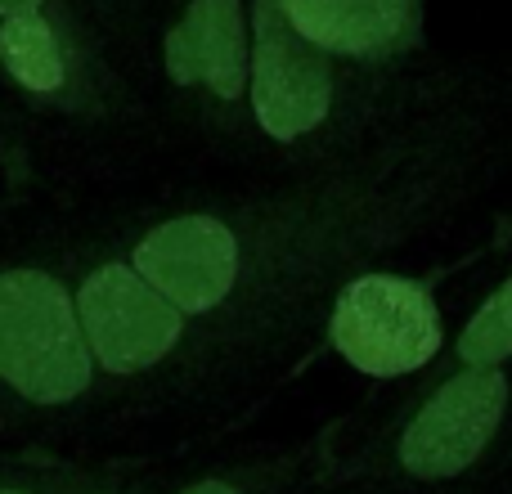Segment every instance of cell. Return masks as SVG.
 Instances as JSON below:
<instances>
[{"label":"cell","instance_id":"6da1fadb","mask_svg":"<svg viewBox=\"0 0 512 494\" xmlns=\"http://www.w3.org/2000/svg\"><path fill=\"white\" fill-rule=\"evenodd\" d=\"M472 117L391 122L337 158L301 162L252 189L180 194L72 239L126 261L207 337L225 387L328 310L373 256L436 230L472 203L499 158Z\"/></svg>","mask_w":512,"mask_h":494},{"label":"cell","instance_id":"7a4b0ae2","mask_svg":"<svg viewBox=\"0 0 512 494\" xmlns=\"http://www.w3.org/2000/svg\"><path fill=\"white\" fill-rule=\"evenodd\" d=\"M104 414L72 288L45 252L0 256V445H41Z\"/></svg>","mask_w":512,"mask_h":494},{"label":"cell","instance_id":"3957f363","mask_svg":"<svg viewBox=\"0 0 512 494\" xmlns=\"http://www.w3.org/2000/svg\"><path fill=\"white\" fill-rule=\"evenodd\" d=\"M508 432L512 364L427 373L423 387L364 450L337 454L328 486H378L405 494L463 490L504 454Z\"/></svg>","mask_w":512,"mask_h":494},{"label":"cell","instance_id":"277c9868","mask_svg":"<svg viewBox=\"0 0 512 494\" xmlns=\"http://www.w3.org/2000/svg\"><path fill=\"white\" fill-rule=\"evenodd\" d=\"M252 81L248 126L256 149L288 153L292 167L364 144L369 135L355 122V90L342 81L337 59L292 32L279 0H252Z\"/></svg>","mask_w":512,"mask_h":494},{"label":"cell","instance_id":"5b68a950","mask_svg":"<svg viewBox=\"0 0 512 494\" xmlns=\"http://www.w3.org/2000/svg\"><path fill=\"white\" fill-rule=\"evenodd\" d=\"M324 346L373 382L432 373L445 355V315L427 279L400 270H364L333 292L324 310Z\"/></svg>","mask_w":512,"mask_h":494},{"label":"cell","instance_id":"8992f818","mask_svg":"<svg viewBox=\"0 0 512 494\" xmlns=\"http://www.w3.org/2000/svg\"><path fill=\"white\" fill-rule=\"evenodd\" d=\"M162 77L212 135L252 140V23L243 0H189L162 36Z\"/></svg>","mask_w":512,"mask_h":494},{"label":"cell","instance_id":"52a82bcc","mask_svg":"<svg viewBox=\"0 0 512 494\" xmlns=\"http://www.w3.org/2000/svg\"><path fill=\"white\" fill-rule=\"evenodd\" d=\"M279 9L337 63L382 68L423 45V0H279Z\"/></svg>","mask_w":512,"mask_h":494},{"label":"cell","instance_id":"ba28073f","mask_svg":"<svg viewBox=\"0 0 512 494\" xmlns=\"http://www.w3.org/2000/svg\"><path fill=\"white\" fill-rule=\"evenodd\" d=\"M171 477L149 459H77L45 445L0 450V494H162Z\"/></svg>","mask_w":512,"mask_h":494},{"label":"cell","instance_id":"9c48e42d","mask_svg":"<svg viewBox=\"0 0 512 494\" xmlns=\"http://www.w3.org/2000/svg\"><path fill=\"white\" fill-rule=\"evenodd\" d=\"M342 427L346 423H333L297 445L243 454V459L207 468L189 481H176V486H167L162 494H301L306 486H328L333 463L342 454L337 450Z\"/></svg>","mask_w":512,"mask_h":494},{"label":"cell","instance_id":"30bf717a","mask_svg":"<svg viewBox=\"0 0 512 494\" xmlns=\"http://www.w3.org/2000/svg\"><path fill=\"white\" fill-rule=\"evenodd\" d=\"M512 364V274L495 283L486 297L477 301L445 355L432 364V373L450 369H508Z\"/></svg>","mask_w":512,"mask_h":494},{"label":"cell","instance_id":"8fae6325","mask_svg":"<svg viewBox=\"0 0 512 494\" xmlns=\"http://www.w3.org/2000/svg\"><path fill=\"white\" fill-rule=\"evenodd\" d=\"M0 176H5V189H9L14 198H23L27 185H32V176H36L27 131L5 113V108H0Z\"/></svg>","mask_w":512,"mask_h":494},{"label":"cell","instance_id":"7c38bea8","mask_svg":"<svg viewBox=\"0 0 512 494\" xmlns=\"http://www.w3.org/2000/svg\"><path fill=\"white\" fill-rule=\"evenodd\" d=\"M27 18H63L54 0H0V23H27Z\"/></svg>","mask_w":512,"mask_h":494},{"label":"cell","instance_id":"4fadbf2b","mask_svg":"<svg viewBox=\"0 0 512 494\" xmlns=\"http://www.w3.org/2000/svg\"><path fill=\"white\" fill-rule=\"evenodd\" d=\"M324 494H405V490H378V486H333Z\"/></svg>","mask_w":512,"mask_h":494}]
</instances>
